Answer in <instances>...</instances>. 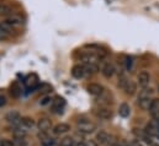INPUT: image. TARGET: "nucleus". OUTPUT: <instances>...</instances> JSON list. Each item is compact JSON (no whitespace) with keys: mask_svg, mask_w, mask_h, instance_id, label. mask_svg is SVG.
Masks as SVG:
<instances>
[{"mask_svg":"<svg viewBox=\"0 0 159 146\" xmlns=\"http://www.w3.org/2000/svg\"><path fill=\"white\" fill-rule=\"evenodd\" d=\"M96 140H98V143H100L104 146H112L117 141V140H115L114 135H110L109 133H106L104 130H101L96 134Z\"/></svg>","mask_w":159,"mask_h":146,"instance_id":"1","label":"nucleus"},{"mask_svg":"<svg viewBox=\"0 0 159 146\" xmlns=\"http://www.w3.org/2000/svg\"><path fill=\"white\" fill-rule=\"evenodd\" d=\"M77 127H78V130H79L80 133H83V134H91V133H94L96 130V125L94 123L86 120V119L78 120Z\"/></svg>","mask_w":159,"mask_h":146,"instance_id":"2","label":"nucleus"},{"mask_svg":"<svg viewBox=\"0 0 159 146\" xmlns=\"http://www.w3.org/2000/svg\"><path fill=\"white\" fill-rule=\"evenodd\" d=\"M94 113L101 119H110L112 117V110L106 106H99L98 108L94 110Z\"/></svg>","mask_w":159,"mask_h":146,"instance_id":"3","label":"nucleus"},{"mask_svg":"<svg viewBox=\"0 0 159 146\" xmlns=\"http://www.w3.org/2000/svg\"><path fill=\"white\" fill-rule=\"evenodd\" d=\"M64 106H66V100L63 97H61V96H57L52 101V108H53L54 112H57V113H62Z\"/></svg>","mask_w":159,"mask_h":146,"instance_id":"4","label":"nucleus"},{"mask_svg":"<svg viewBox=\"0 0 159 146\" xmlns=\"http://www.w3.org/2000/svg\"><path fill=\"white\" fill-rule=\"evenodd\" d=\"M9 92H10V96L12 98H19L21 96V86L19 85L17 81H14L10 84V87H9Z\"/></svg>","mask_w":159,"mask_h":146,"instance_id":"5","label":"nucleus"},{"mask_svg":"<svg viewBox=\"0 0 159 146\" xmlns=\"http://www.w3.org/2000/svg\"><path fill=\"white\" fill-rule=\"evenodd\" d=\"M5 119L11 123V124H17V123H21V117H20V113L17 110H11L6 115H5Z\"/></svg>","mask_w":159,"mask_h":146,"instance_id":"6","label":"nucleus"},{"mask_svg":"<svg viewBox=\"0 0 159 146\" xmlns=\"http://www.w3.org/2000/svg\"><path fill=\"white\" fill-rule=\"evenodd\" d=\"M86 90H88V92H89L90 95H93V96H100V95L105 91L104 87H102L101 85H99V84H90Z\"/></svg>","mask_w":159,"mask_h":146,"instance_id":"7","label":"nucleus"},{"mask_svg":"<svg viewBox=\"0 0 159 146\" xmlns=\"http://www.w3.org/2000/svg\"><path fill=\"white\" fill-rule=\"evenodd\" d=\"M137 80H138V85H139L142 88H144V87L148 86L149 80H151V76H149V74L147 73V71H142V73L138 74Z\"/></svg>","mask_w":159,"mask_h":146,"instance_id":"8","label":"nucleus"},{"mask_svg":"<svg viewBox=\"0 0 159 146\" xmlns=\"http://www.w3.org/2000/svg\"><path fill=\"white\" fill-rule=\"evenodd\" d=\"M70 130V125L67 123H59L53 128V133L56 135H61V134H66Z\"/></svg>","mask_w":159,"mask_h":146,"instance_id":"9","label":"nucleus"},{"mask_svg":"<svg viewBox=\"0 0 159 146\" xmlns=\"http://www.w3.org/2000/svg\"><path fill=\"white\" fill-rule=\"evenodd\" d=\"M25 85L30 88H36L37 86H39V77H37V75L36 74H31V75H29V77L25 80Z\"/></svg>","mask_w":159,"mask_h":146,"instance_id":"10","label":"nucleus"},{"mask_svg":"<svg viewBox=\"0 0 159 146\" xmlns=\"http://www.w3.org/2000/svg\"><path fill=\"white\" fill-rule=\"evenodd\" d=\"M39 139H40L41 145L42 146H53L54 145V139L49 138V136H48L46 133H43V131H41L40 134H39Z\"/></svg>","mask_w":159,"mask_h":146,"instance_id":"11","label":"nucleus"},{"mask_svg":"<svg viewBox=\"0 0 159 146\" xmlns=\"http://www.w3.org/2000/svg\"><path fill=\"white\" fill-rule=\"evenodd\" d=\"M101 73H102V75H104L106 79H110V77H112L114 74H115V67H114L112 64H110V63H106V64L102 67Z\"/></svg>","mask_w":159,"mask_h":146,"instance_id":"12","label":"nucleus"},{"mask_svg":"<svg viewBox=\"0 0 159 146\" xmlns=\"http://www.w3.org/2000/svg\"><path fill=\"white\" fill-rule=\"evenodd\" d=\"M37 127H39V129H40L41 131L47 133V131L51 129L52 123H51V120H49V119H47V118H41L40 120H39Z\"/></svg>","mask_w":159,"mask_h":146,"instance_id":"13","label":"nucleus"},{"mask_svg":"<svg viewBox=\"0 0 159 146\" xmlns=\"http://www.w3.org/2000/svg\"><path fill=\"white\" fill-rule=\"evenodd\" d=\"M72 75H73V77H75V79H81V77L85 75L84 65L75 64V65L72 68Z\"/></svg>","mask_w":159,"mask_h":146,"instance_id":"14","label":"nucleus"},{"mask_svg":"<svg viewBox=\"0 0 159 146\" xmlns=\"http://www.w3.org/2000/svg\"><path fill=\"white\" fill-rule=\"evenodd\" d=\"M6 22L12 26V27H19L22 25V19L20 16H16V15H10L7 19H6Z\"/></svg>","mask_w":159,"mask_h":146,"instance_id":"15","label":"nucleus"},{"mask_svg":"<svg viewBox=\"0 0 159 146\" xmlns=\"http://www.w3.org/2000/svg\"><path fill=\"white\" fill-rule=\"evenodd\" d=\"M153 95H154V90H153V88H151V87H144V88H142V91H139L138 100H141V98H152Z\"/></svg>","mask_w":159,"mask_h":146,"instance_id":"16","label":"nucleus"},{"mask_svg":"<svg viewBox=\"0 0 159 146\" xmlns=\"http://www.w3.org/2000/svg\"><path fill=\"white\" fill-rule=\"evenodd\" d=\"M125 93L126 95H128V96H133L134 93H136V91H137V85L133 82V81H128V84H127V86L125 87Z\"/></svg>","mask_w":159,"mask_h":146,"instance_id":"17","label":"nucleus"},{"mask_svg":"<svg viewBox=\"0 0 159 146\" xmlns=\"http://www.w3.org/2000/svg\"><path fill=\"white\" fill-rule=\"evenodd\" d=\"M84 70H85V75H95L99 71V67L98 64H85Z\"/></svg>","mask_w":159,"mask_h":146,"instance_id":"18","label":"nucleus"},{"mask_svg":"<svg viewBox=\"0 0 159 146\" xmlns=\"http://www.w3.org/2000/svg\"><path fill=\"white\" fill-rule=\"evenodd\" d=\"M119 113H120V115H121V117L127 118V117L129 115V113H131V108H129V106H128L127 103H122V105L120 106Z\"/></svg>","mask_w":159,"mask_h":146,"instance_id":"19","label":"nucleus"},{"mask_svg":"<svg viewBox=\"0 0 159 146\" xmlns=\"http://www.w3.org/2000/svg\"><path fill=\"white\" fill-rule=\"evenodd\" d=\"M151 103H152V98H141V100H138V106H139V108H142V110H149V107H151Z\"/></svg>","mask_w":159,"mask_h":146,"instance_id":"20","label":"nucleus"},{"mask_svg":"<svg viewBox=\"0 0 159 146\" xmlns=\"http://www.w3.org/2000/svg\"><path fill=\"white\" fill-rule=\"evenodd\" d=\"M21 124L24 127H26V128H32L35 125V122L30 117H24V118H21Z\"/></svg>","mask_w":159,"mask_h":146,"instance_id":"21","label":"nucleus"},{"mask_svg":"<svg viewBox=\"0 0 159 146\" xmlns=\"http://www.w3.org/2000/svg\"><path fill=\"white\" fill-rule=\"evenodd\" d=\"M0 28L4 31V32H6L7 35H11L12 32H14V27L12 26H10L6 21H4V22H0Z\"/></svg>","mask_w":159,"mask_h":146,"instance_id":"22","label":"nucleus"},{"mask_svg":"<svg viewBox=\"0 0 159 146\" xmlns=\"http://www.w3.org/2000/svg\"><path fill=\"white\" fill-rule=\"evenodd\" d=\"M128 81H129V79H128L127 76H125V75H121V76L119 77V82H117V86H119L120 88L125 90V87L127 86Z\"/></svg>","mask_w":159,"mask_h":146,"instance_id":"23","label":"nucleus"},{"mask_svg":"<svg viewBox=\"0 0 159 146\" xmlns=\"http://www.w3.org/2000/svg\"><path fill=\"white\" fill-rule=\"evenodd\" d=\"M6 15H11V7L9 5L1 4V6H0V16H6Z\"/></svg>","mask_w":159,"mask_h":146,"instance_id":"24","label":"nucleus"},{"mask_svg":"<svg viewBox=\"0 0 159 146\" xmlns=\"http://www.w3.org/2000/svg\"><path fill=\"white\" fill-rule=\"evenodd\" d=\"M59 145L61 146H73L74 145V140H73V138H70V136H64V138L61 140Z\"/></svg>","mask_w":159,"mask_h":146,"instance_id":"25","label":"nucleus"},{"mask_svg":"<svg viewBox=\"0 0 159 146\" xmlns=\"http://www.w3.org/2000/svg\"><path fill=\"white\" fill-rule=\"evenodd\" d=\"M52 90V87L48 85V84H42L40 86V92L42 93H47V92H49Z\"/></svg>","mask_w":159,"mask_h":146,"instance_id":"26","label":"nucleus"},{"mask_svg":"<svg viewBox=\"0 0 159 146\" xmlns=\"http://www.w3.org/2000/svg\"><path fill=\"white\" fill-rule=\"evenodd\" d=\"M0 144L1 146H15V143L10 139H2V140H0Z\"/></svg>","mask_w":159,"mask_h":146,"instance_id":"27","label":"nucleus"},{"mask_svg":"<svg viewBox=\"0 0 159 146\" xmlns=\"http://www.w3.org/2000/svg\"><path fill=\"white\" fill-rule=\"evenodd\" d=\"M52 100H51V97H48V96H46V97H43L42 100H41V106H46V105H48L49 102H51Z\"/></svg>","mask_w":159,"mask_h":146,"instance_id":"28","label":"nucleus"},{"mask_svg":"<svg viewBox=\"0 0 159 146\" xmlns=\"http://www.w3.org/2000/svg\"><path fill=\"white\" fill-rule=\"evenodd\" d=\"M9 38V35L6 32H4L1 28H0V41H6Z\"/></svg>","mask_w":159,"mask_h":146,"instance_id":"29","label":"nucleus"},{"mask_svg":"<svg viewBox=\"0 0 159 146\" xmlns=\"http://www.w3.org/2000/svg\"><path fill=\"white\" fill-rule=\"evenodd\" d=\"M112 146H128V144H127L125 140H120V141L117 140V141H116Z\"/></svg>","mask_w":159,"mask_h":146,"instance_id":"30","label":"nucleus"},{"mask_svg":"<svg viewBox=\"0 0 159 146\" xmlns=\"http://www.w3.org/2000/svg\"><path fill=\"white\" fill-rule=\"evenodd\" d=\"M16 145L17 146H27V144H26V141H25L24 139H19V140H16Z\"/></svg>","mask_w":159,"mask_h":146,"instance_id":"31","label":"nucleus"},{"mask_svg":"<svg viewBox=\"0 0 159 146\" xmlns=\"http://www.w3.org/2000/svg\"><path fill=\"white\" fill-rule=\"evenodd\" d=\"M85 145H86V146H99V145H98V143H96L95 140H88V141L85 143Z\"/></svg>","mask_w":159,"mask_h":146,"instance_id":"32","label":"nucleus"},{"mask_svg":"<svg viewBox=\"0 0 159 146\" xmlns=\"http://www.w3.org/2000/svg\"><path fill=\"white\" fill-rule=\"evenodd\" d=\"M5 105H6V98H5V96L0 95V107H2Z\"/></svg>","mask_w":159,"mask_h":146,"instance_id":"33","label":"nucleus"},{"mask_svg":"<svg viewBox=\"0 0 159 146\" xmlns=\"http://www.w3.org/2000/svg\"><path fill=\"white\" fill-rule=\"evenodd\" d=\"M75 146H86L85 144H83V143H80V144H77Z\"/></svg>","mask_w":159,"mask_h":146,"instance_id":"34","label":"nucleus"},{"mask_svg":"<svg viewBox=\"0 0 159 146\" xmlns=\"http://www.w3.org/2000/svg\"><path fill=\"white\" fill-rule=\"evenodd\" d=\"M151 146H159V144H152Z\"/></svg>","mask_w":159,"mask_h":146,"instance_id":"35","label":"nucleus"},{"mask_svg":"<svg viewBox=\"0 0 159 146\" xmlns=\"http://www.w3.org/2000/svg\"><path fill=\"white\" fill-rule=\"evenodd\" d=\"M158 92H159V86H158Z\"/></svg>","mask_w":159,"mask_h":146,"instance_id":"36","label":"nucleus"},{"mask_svg":"<svg viewBox=\"0 0 159 146\" xmlns=\"http://www.w3.org/2000/svg\"><path fill=\"white\" fill-rule=\"evenodd\" d=\"M128 146H132V145H128Z\"/></svg>","mask_w":159,"mask_h":146,"instance_id":"37","label":"nucleus"},{"mask_svg":"<svg viewBox=\"0 0 159 146\" xmlns=\"http://www.w3.org/2000/svg\"><path fill=\"white\" fill-rule=\"evenodd\" d=\"M0 6H1V4H0Z\"/></svg>","mask_w":159,"mask_h":146,"instance_id":"38","label":"nucleus"},{"mask_svg":"<svg viewBox=\"0 0 159 146\" xmlns=\"http://www.w3.org/2000/svg\"><path fill=\"white\" fill-rule=\"evenodd\" d=\"M0 146H1V144H0Z\"/></svg>","mask_w":159,"mask_h":146,"instance_id":"39","label":"nucleus"}]
</instances>
